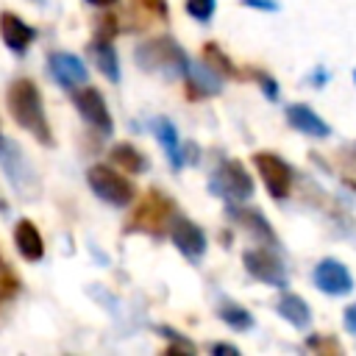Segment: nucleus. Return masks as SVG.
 Here are the masks:
<instances>
[{
  "label": "nucleus",
  "instance_id": "nucleus-1",
  "mask_svg": "<svg viewBox=\"0 0 356 356\" xmlns=\"http://www.w3.org/2000/svg\"><path fill=\"white\" fill-rule=\"evenodd\" d=\"M6 106L11 111V120L25 128L39 145H47L53 147L56 139H53V131H50V122L44 117V106H42V97H39V89L31 78H17L11 81L8 92H6Z\"/></svg>",
  "mask_w": 356,
  "mask_h": 356
},
{
  "label": "nucleus",
  "instance_id": "nucleus-2",
  "mask_svg": "<svg viewBox=\"0 0 356 356\" xmlns=\"http://www.w3.org/2000/svg\"><path fill=\"white\" fill-rule=\"evenodd\" d=\"M134 58H136V64L145 72H156L161 78H186L189 75V67H192L189 58H186V53L170 36H159V39L142 42L134 50Z\"/></svg>",
  "mask_w": 356,
  "mask_h": 356
},
{
  "label": "nucleus",
  "instance_id": "nucleus-3",
  "mask_svg": "<svg viewBox=\"0 0 356 356\" xmlns=\"http://www.w3.org/2000/svg\"><path fill=\"white\" fill-rule=\"evenodd\" d=\"M175 217V209H172V200L161 192V189H147L142 195V200L134 206L131 217H128V225H125V234H147V236H161L170 222Z\"/></svg>",
  "mask_w": 356,
  "mask_h": 356
},
{
  "label": "nucleus",
  "instance_id": "nucleus-4",
  "mask_svg": "<svg viewBox=\"0 0 356 356\" xmlns=\"http://www.w3.org/2000/svg\"><path fill=\"white\" fill-rule=\"evenodd\" d=\"M0 170L6 172L8 184L14 186V192L22 200L33 203L39 197V172H36V167L28 161L22 147L14 139H6V136H0Z\"/></svg>",
  "mask_w": 356,
  "mask_h": 356
},
{
  "label": "nucleus",
  "instance_id": "nucleus-5",
  "mask_svg": "<svg viewBox=\"0 0 356 356\" xmlns=\"http://www.w3.org/2000/svg\"><path fill=\"white\" fill-rule=\"evenodd\" d=\"M86 181L103 203H111V206L122 209L134 200V184L125 175H120L117 170H111L108 164H92L86 170Z\"/></svg>",
  "mask_w": 356,
  "mask_h": 356
},
{
  "label": "nucleus",
  "instance_id": "nucleus-6",
  "mask_svg": "<svg viewBox=\"0 0 356 356\" xmlns=\"http://www.w3.org/2000/svg\"><path fill=\"white\" fill-rule=\"evenodd\" d=\"M209 189L222 197V200H234V203H242L253 195V178L248 175V170L234 161V159H225L214 172H211V181H209Z\"/></svg>",
  "mask_w": 356,
  "mask_h": 356
},
{
  "label": "nucleus",
  "instance_id": "nucleus-7",
  "mask_svg": "<svg viewBox=\"0 0 356 356\" xmlns=\"http://www.w3.org/2000/svg\"><path fill=\"white\" fill-rule=\"evenodd\" d=\"M242 264L245 270L261 281V284H270V286H278V289H286L289 278H286V267L281 264V259L264 248H250L242 253Z\"/></svg>",
  "mask_w": 356,
  "mask_h": 356
},
{
  "label": "nucleus",
  "instance_id": "nucleus-8",
  "mask_svg": "<svg viewBox=\"0 0 356 356\" xmlns=\"http://www.w3.org/2000/svg\"><path fill=\"white\" fill-rule=\"evenodd\" d=\"M253 164L267 186V192L275 197V200H284L292 189V170L284 159H278L275 153H267V150H259L253 153Z\"/></svg>",
  "mask_w": 356,
  "mask_h": 356
},
{
  "label": "nucleus",
  "instance_id": "nucleus-9",
  "mask_svg": "<svg viewBox=\"0 0 356 356\" xmlns=\"http://www.w3.org/2000/svg\"><path fill=\"white\" fill-rule=\"evenodd\" d=\"M72 103H75L78 114L83 117V122H89L95 131H100V134H111L114 131V120L108 114V106H106V97L100 95V89L81 86V89L72 92Z\"/></svg>",
  "mask_w": 356,
  "mask_h": 356
},
{
  "label": "nucleus",
  "instance_id": "nucleus-10",
  "mask_svg": "<svg viewBox=\"0 0 356 356\" xmlns=\"http://www.w3.org/2000/svg\"><path fill=\"white\" fill-rule=\"evenodd\" d=\"M170 236L172 245L189 259V261H200L206 256V234L200 231V225H195L189 217L175 214L170 222Z\"/></svg>",
  "mask_w": 356,
  "mask_h": 356
},
{
  "label": "nucleus",
  "instance_id": "nucleus-11",
  "mask_svg": "<svg viewBox=\"0 0 356 356\" xmlns=\"http://www.w3.org/2000/svg\"><path fill=\"white\" fill-rule=\"evenodd\" d=\"M47 67H50V75L56 78V83H61L64 89H72V86H81V83L89 81L86 64L78 56H72V53H64V50L50 53Z\"/></svg>",
  "mask_w": 356,
  "mask_h": 356
},
{
  "label": "nucleus",
  "instance_id": "nucleus-12",
  "mask_svg": "<svg viewBox=\"0 0 356 356\" xmlns=\"http://www.w3.org/2000/svg\"><path fill=\"white\" fill-rule=\"evenodd\" d=\"M314 284L325 295H348L353 289V278H350L348 267L342 261H337V259L317 261V267H314Z\"/></svg>",
  "mask_w": 356,
  "mask_h": 356
},
{
  "label": "nucleus",
  "instance_id": "nucleus-13",
  "mask_svg": "<svg viewBox=\"0 0 356 356\" xmlns=\"http://www.w3.org/2000/svg\"><path fill=\"white\" fill-rule=\"evenodd\" d=\"M0 39L11 53H25L36 39V28H31L14 11H0Z\"/></svg>",
  "mask_w": 356,
  "mask_h": 356
},
{
  "label": "nucleus",
  "instance_id": "nucleus-14",
  "mask_svg": "<svg viewBox=\"0 0 356 356\" xmlns=\"http://www.w3.org/2000/svg\"><path fill=\"white\" fill-rule=\"evenodd\" d=\"M228 217L231 220H236L256 242H264V245H278V236H275V231L270 228V222L264 220V214L261 211H256V209H228Z\"/></svg>",
  "mask_w": 356,
  "mask_h": 356
},
{
  "label": "nucleus",
  "instance_id": "nucleus-15",
  "mask_svg": "<svg viewBox=\"0 0 356 356\" xmlns=\"http://www.w3.org/2000/svg\"><path fill=\"white\" fill-rule=\"evenodd\" d=\"M286 122H289L295 131L309 134V136H328V134H331L328 122H325L323 117H317V114H314L309 106H303V103L286 106Z\"/></svg>",
  "mask_w": 356,
  "mask_h": 356
},
{
  "label": "nucleus",
  "instance_id": "nucleus-16",
  "mask_svg": "<svg viewBox=\"0 0 356 356\" xmlns=\"http://www.w3.org/2000/svg\"><path fill=\"white\" fill-rule=\"evenodd\" d=\"M14 245H17V250H19V256L25 261H39L44 256L42 234H39V228L31 220H19L14 225Z\"/></svg>",
  "mask_w": 356,
  "mask_h": 356
},
{
  "label": "nucleus",
  "instance_id": "nucleus-17",
  "mask_svg": "<svg viewBox=\"0 0 356 356\" xmlns=\"http://www.w3.org/2000/svg\"><path fill=\"white\" fill-rule=\"evenodd\" d=\"M153 131H156V139L161 142L164 153H167V161L172 170H181L184 167V150H181V142H178V128L172 125V120L167 117H156L153 120Z\"/></svg>",
  "mask_w": 356,
  "mask_h": 356
},
{
  "label": "nucleus",
  "instance_id": "nucleus-18",
  "mask_svg": "<svg viewBox=\"0 0 356 356\" xmlns=\"http://www.w3.org/2000/svg\"><path fill=\"white\" fill-rule=\"evenodd\" d=\"M86 50H89L95 67H97L111 83H117V81H120V58H117L114 44H111L108 39H92V42L86 44Z\"/></svg>",
  "mask_w": 356,
  "mask_h": 356
},
{
  "label": "nucleus",
  "instance_id": "nucleus-19",
  "mask_svg": "<svg viewBox=\"0 0 356 356\" xmlns=\"http://www.w3.org/2000/svg\"><path fill=\"white\" fill-rule=\"evenodd\" d=\"M278 314L295 325V328H309L312 325V312H309V303L300 298V295H292V292H284L281 300H278Z\"/></svg>",
  "mask_w": 356,
  "mask_h": 356
},
{
  "label": "nucleus",
  "instance_id": "nucleus-20",
  "mask_svg": "<svg viewBox=\"0 0 356 356\" xmlns=\"http://www.w3.org/2000/svg\"><path fill=\"white\" fill-rule=\"evenodd\" d=\"M108 156H111V161H114L117 167H122L125 172L139 175V172L147 170V159H145V153H142L139 147H134L131 142H120V145H114Z\"/></svg>",
  "mask_w": 356,
  "mask_h": 356
},
{
  "label": "nucleus",
  "instance_id": "nucleus-21",
  "mask_svg": "<svg viewBox=\"0 0 356 356\" xmlns=\"http://www.w3.org/2000/svg\"><path fill=\"white\" fill-rule=\"evenodd\" d=\"M200 58H203V64H206L209 70H214L220 78H236V75H239L236 67H234V61H231L214 42H206V44H203Z\"/></svg>",
  "mask_w": 356,
  "mask_h": 356
},
{
  "label": "nucleus",
  "instance_id": "nucleus-22",
  "mask_svg": "<svg viewBox=\"0 0 356 356\" xmlns=\"http://www.w3.org/2000/svg\"><path fill=\"white\" fill-rule=\"evenodd\" d=\"M217 314H220V320H222L225 325H231L234 331H248V328H253V314H250L245 306L234 303V300H222L220 309H217Z\"/></svg>",
  "mask_w": 356,
  "mask_h": 356
},
{
  "label": "nucleus",
  "instance_id": "nucleus-23",
  "mask_svg": "<svg viewBox=\"0 0 356 356\" xmlns=\"http://www.w3.org/2000/svg\"><path fill=\"white\" fill-rule=\"evenodd\" d=\"M17 292H19V281H17L14 270L8 267V261H6V259H3V253H0V300L14 298Z\"/></svg>",
  "mask_w": 356,
  "mask_h": 356
},
{
  "label": "nucleus",
  "instance_id": "nucleus-24",
  "mask_svg": "<svg viewBox=\"0 0 356 356\" xmlns=\"http://www.w3.org/2000/svg\"><path fill=\"white\" fill-rule=\"evenodd\" d=\"M156 331L161 334V337H167V339H172V345L164 350V353H195V345L189 342V339H184L181 334H175L172 328H167V325H156Z\"/></svg>",
  "mask_w": 356,
  "mask_h": 356
},
{
  "label": "nucleus",
  "instance_id": "nucleus-25",
  "mask_svg": "<svg viewBox=\"0 0 356 356\" xmlns=\"http://www.w3.org/2000/svg\"><path fill=\"white\" fill-rule=\"evenodd\" d=\"M184 6H186V14L195 17L197 22H206L214 14V0H186Z\"/></svg>",
  "mask_w": 356,
  "mask_h": 356
},
{
  "label": "nucleus",
  "instance_id": "nucleus-26",
  "mask_svg": "<svg viewBox=\"0 0 356 356\" xmlns=\"http://www.w3.org/2000/svg\"><path fill=\"white\" fill-rule=\"evenodd\" d=\"M117 36V17L114 14H100L95 22V39H114Z\"/></svg>",
  "mask_w": 356,
  "mask_h": 356
},
{
  "label": "nucleus",
  "instance_id": "nucleus-27",
  "mask_svg": "<svg viewBox=\"0 0 356 356\" xmlns=\"http://www.w3.org/2000/svg\"><path fill=\"white\" fill-rule=\"evenodd\" d=\"M134 6L142 8L147 17H159V19L167 17V0H134Z\"/></svg>",
  "mask_w": 356,
  "mask_h": 356
},
{
  "label": "nucleus",
  "instance_id": "nucleus-28",
  "mask_svg": "<svg viewBox=\"0 0 356 356\" xmlns=\"http://www.w3.org/2000/svg\"><path fill=\"white\" fill-rule=\"evenodd\" d=\"M253 78L261 83V89H264V95H267L270 100H275V97H278V83H275V78H273V75H267V72L256 70V72H253Z\"/></svg>",
  "mask_w": 356,
  "mask_h": 356
},
{
  "label": "nucleus",
  "instance_id": "nucleus-29",
  "mask_svg": "<svg viewBox=\"0 0 356 356\" xmlns=\"http://www.w3.org/2000/svg\"><path fill=\"white\" fill-rule=\"evenodd\" d=\"M211 353H214V356H222V353L236 356V353H239V348H236V345H228V342H214V345H211Z\"/></svg>",
  "mask_w": 356,
  "mask_h": 356
},
{
  "label": "nucleus",
  "instance_id": "nucleus-30",
  "mask_svg": "<svg viewBox=\"0 0 356 356\" xmlns=\"http://www.w3.org/2000/svg\"><path fill=\"white\" fill-rule=\"evenodd\" d=\"M242 6H250V8H267V11H275L278 3L273 0H242Z\"/></svg>",
  "mask_w": 356,
  "mask_h": 356
},
{
  "label": "nucleus",
  "instance_id": "nucleus-31",
  "mask_svg": "<svg viewBox=\"0 0 356 356\" xmlns=\"http://www.w3.org/2000/svg\"><path fill=\"white\" fill-rule=\"evenodd\" d=\"M345 328H348L350 334H356V303L345 309Z\"/></svg>",
  "mask_w": 356,
  "mask_h": 356
},
{
  "label": "nucleus",
  "instance_id": "nucleus-32",
  "mask_svg": "<svg viewBox=\"0 0 356 356\" xmlns=\"http://www.w3.org/2000/svg\"><path fill=\"white\" fill-rule=\"evenodd\" d=\"M309 348H320V350H337V342H334V339H325V342H320V339H309Z\"/></svg>",
  "mask_w": 356,
  "mask_h": 356
},
{
  "label": "nucleus",
  "instance_id": "nucleus-33",
  "mask_svg": "<svg viewBox=\"0 0 356 356\" xmlns=\"http://www.w3.org/2000/svg\"><path fill=\"white\" fill-rule=\"evenodd\" d=\"M86 3H89V6H100V8H103V6H114L117 0H86Z\"/></svg>",
  "mask_w": 356,
  "mask_h": 356
},
{
  "label": "nucleus",
  "instance_id": "nucleus-34",
  "mask_svg": "<svg viewBox=\"0 0 356 356\" xmlns=\"http://www.w3.org/2000/svg\"><path fill=\"white\" fill-rule=\"evenodd\" d=\"M0 211H8V203H6L3 197H0Z\"/></svg>",
  "mask_w": 356,
  "mask_h": 356
},
{
  "label": "nucleus",
  "instance_id": "nucleus-35",
  "mask_svg": "<svg viewBox=\"0 0 356 356\" xmlns=\"http://www.w3.org/2000/svg\"><path fill=\"white\" fill-rule=\"evenodd\" d=\"M0 136H3V134H0Z\"/></svg>",
  "mask_w": 356,
  "mask_h": 356
}]
</instances>
